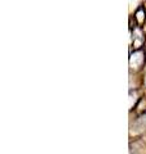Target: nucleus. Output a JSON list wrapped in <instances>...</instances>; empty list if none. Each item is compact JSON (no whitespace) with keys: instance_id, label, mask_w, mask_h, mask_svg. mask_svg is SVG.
Here are the masks:
<instances>
[{"instance_id":"20e7f679","label":"nucleus","mask_w":146,"mask_h":154,"mask_svg":"<svg viewBox=\"0 0 146 154\" xmlns=\"http://www.w3.org/2000/svg\"><path fill=\"white\" fill-rule=\"evenodd\" d=\"M145 82H146V80H145Z\"/></svg>"},{"instance_id":"f257e3e1","label":"nucleus","mask_w":146,"mask_h":154,"mask_svg":"<svg viewBox=\"0 0 146 154\" xmlns=\"http://www.w3.org/2000/svg\"><path fill=\"white\" fill-rule=\"evenodd\" d=\"M145 62V54L140 50H136L133 54H131L129 58V66L131 68H135V69H138L141 66L144 64Z\"/></svg>"},{"instance_id":"7ed1b4c3","label":"nucleus","mask_w":146,"mask_h":154,"mask_svg":"<svg viewBox=\"0 0 146 154\" xmlns=\"http://www.w3.org/2000/svg\"><path fill=\"white\" fill-rule=\"evenodd\" d=\"M132 130L133 131H142L146 130V114L141 116L135 121V123L132 125Z\"/></svg>"},{"instance_id":"f03ea898","label":"nucleus","mask_w":146,"mask_h":154,"mask_svg":"<svg viewBox=\"0 0 146 154\" xmlns=\"http://www.w3.org/2000/svg\"><path fill=\"white\" fill-rule=\"evenodd\" d=\"M144 41H145V35H144V32L141 31L138 27H136L135 31H133V48H135L136 50H138L142 46Z\"/></svg>"}]
</instances>
